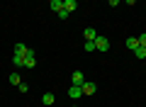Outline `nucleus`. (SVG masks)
Masks as SVG:
<instances>
[{
	"mask_svg": "<svg viewBox=\"0 0 146 107\" xmlns=\"http://www.w3.org/2000/svg\"><path fill=\"white\" fill-rule=\"evenodd\" d=\"M54 102H56V97H54V92H44V95H42V105H54Z\"/></svg>",
	"mask_w": 146,
	"mask_h": 107,
	"instance_id": "9",
	"label": "nucleus"
},
{
	"mask_svg": "<svg viewBox=\"0 0 146 107\" xmlns=\"http://www.w3.org/2000/svg\"><path fill=\"white\" fill-rule=\"evenodd\" d=\"M83 34H85V41H95V39H98V37H100V34H98V32H95V29H93V27H88V29H85V32H83Z\"/></svg>",
	"mask_w": 146,
	"mask_h": 107,
	"instance_id": "8",
	"label": "nucleus"
},
{
	"mask_svg": "<svg viewBox=\"0 0 146 107\" xmlns=\"http://www.w3.org/2000/svg\"><path fill=\"white\" fill-rule=\"evenodd\" d=\"M95 49L98 51H110V39L107 37H98L95 39Z\"/></svg>",
	"mask_w": 146,
	"mask_h": 107,
	"instance_id": "1",
	"label": "nucleus"
},
{
	"mask_svg": "<svg viewBox=\"0 0 146 107\" xmlns=\"http://www.w3.org/2000/svg\"><path fill=\"white\" fill-rule=\"evenodd\" d=\"M134 56L136 58H146V49H144V46H139V49L134 51Z\"/></svg>",
	"mask_w": 146,
	"mask_h": 107,
	"instance_id": "14",
	"label": "nucleus"
},
{
	"mask_svg": "<svg viewBox=\"0 0 146 107\" xmlns=\"http://www.w3.org/2000/svg\"><path fill=\"white\" fill-rule=\"evenodd\" d=\"M12 63H15V68L25 66V56H20V54H15V56H12Z\"/></svg>",
	"mask_w": 146,
	"mask_h": 107,
	"instance_id": "12",
	"label": "nucleus"
},
{
	"mask_svg": "<svg viewBox=\"0 0 146 107\" xmlns=\"http://www.w3.org/2000/svg\"><path fill=\"white\" fill-rule=\"evenodd\" d=\"M10 83H12V85H20V83H22V78H20V73H17V71L10 73Z\"/></svg>",
	"mask_w": 146,
	"mask_h": 107,
	"instance_id": "13",
	"label": "nucleus"
},
{
	"mask_svg": "<svg viewBox=\"0 0 146 107\" xmlns=\"http://www.w3.org/2000/svg\"><path fill=\"white\" fill-rule=\"evenodd\" d=\"M71 83H73V85H83V83H85V76H83V71H73V76H71Z\"/></svg>",
	"mask_w": 146,
	"mask_h": 107,
	"instance_id": "2",
	"label": "nucleus"
},
{
	"mask_svg": "<svg viewBox=\"0 0 146 107\" xmlns=\"http://www.w3.org/2000/svg\"><path fill=\"white\" fill-rule=\"evenodd\" d=\"M124 44H127V49H129V51H136V49H139V39H136V37H129Z\"/></svg>",
	"mask_w": 146,
	"mask_h": 107,
	"instance_id": "7",
	"label": "nucleus"
},
{
	"mask_svg": "<svg viewBox=\"0 0 146 107\" xmlns=\"http://www.w3.org/2000/svg\"><path fill=\"white\" fill-rule=\"evenodd\" d=\"M36 66V56H34V51L29 49V54L25 56V68H34Z\"/></svg>",
	"mask_w": 146,
	"mask_h": 107,
	"instance_id": "4",
	"label": "nucleus"
},
{
	"mask_svg": "<svg viewBox=\"0 0 146 107\" xmlns=\"http://www.w3.org/2000/svg\"><path fill=\"white\" fill-rule=\"evenodd\" d=\"M15 54H20V56H27V54H29V46H25V44H15Z\"/></svg>",
	"mask_w": 146,
	"mask_h": 107,
	"instance_id": "10",
	"label": "nucleus"
},
{
	"mask_svg": "<svg viewBox=\"0 0 146 107\" xmlns=\"http://www.w3.org/2000/svg\"><path fill=\"white\" fill-rule=\"evenodd\" d=\"M80 90H83V95H95L98 85H95V83H83V85H80Z\"/></svg>",
	"mask_w": 146,
	"mask_h": 107,
	"instance_id": "5",
	"label": "nucleus"
},
{
	"mask_svg": "<svg viewBox=\"0 0 146 107\" xmlns=\"http://www.w3.org/2000/svg\"><path fill=\"white\" fill-rule=\"evenodd\" d=\"M76 7H78V3L76 0H63V10L71 15V12H76Z\"/></svg>",
	"mask_w": 146,
	"mask_h": 107,
	"instance_id": "6",
	"label": "nucleus"
},
{
	"mask_svg": "<svg viewBox=\"0 0 146 107\" xmlns=\"http://www.w3.org/2000/svg\"><path fill=\"white\" fill-rule=\"evenodd\" d=\"M136 39H139V46H144V49H146V32H144V34H139Z\"/></svg>",
	"mask_w": 146,
	"mask_h": 107,
	"instance_id": "15",
	"label": "nucleus"
},
{
	"mask_svg": "<svg viewBox=\"0 0 146 107\" xmlns=\"http://www.w3.org/2000/svg\"><path fill=\"white\" fill-rule=\"evenodd\" d=\"M17 90H20V92H27V90H29V85H27V83H20V85H17Z\"/></svg>",
	"mask_w": 146,
	"mask_h": 107,
	"instance_id": "17",
	"label": "nucleus"
},
{
	"mask_svg": "<svg viewBox=\"0 0 146 107\" xmlns=\"http://www.w3.org/2000/svg\"><path fill=\"white\" fill-rule=\"evenodd\" d=\"M68 97H71V100H80V97H83V90H80L78 85H71L68 88Z\"/></svg>",
	"mask_w": 146,
	"mask_h": 107,
	"instance_id": "3",
	"label": "nucleus"
},
{
	"mask_svg": "<svg viewBox=\"0 0 146 107\" xmlns=\"http://www.w3.org/2000/svg\"><path fill=\"white\" fill-rule=\"evenodd\" d=\"M73 107H76V105H73Z\"/></svg>",
	"mask_w": 146,
	"mask_h": 107,
	"instance_id": "18",
	"label": "nucleus"
},
{
	"mask_svg": "<svg viewBox=\"0 0 146 107\" xmlns=\"http://www.w3.org/2000/svg\"><path fill=\"white\" fill-rule=\"evenodd\" d=\"M49 5H51V10H54V12H61V10H63V0H51Z\"/></svg>",
	"mask_w": 146,
	"mask_h": 107,
	"instance_id": "11",
	"label": "nucleus"
},
{
	"mask_svg": "<svg viewBox=\"0 0 146 107\" xmlns=\"http://www.w3.org/2000/svg\"><path fill=\"white\" fill-rule=\"evenodd\" d=\"M83 49H85V51H95V41H85Z\"/></svg>",
	"mask_w": 146,
	"mask_h": 107,
	"instance_id": "16",
	"label": "nucleus"
}]
</instances>
